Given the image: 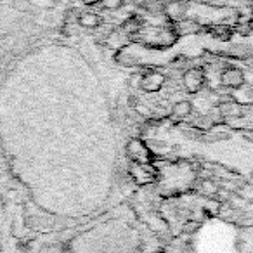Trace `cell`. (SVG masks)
Returning a JSON list of instances; mask_svg holds the SVG:
<instances>
[{"label": "cell", "instance_id": "11", "mask_svg": "<svg viewBox=\"0 0 253 253\" xmlns=\"http://www.w3.org/2000/svg\"><path fill=\"white\" fill-rule=\"evenodd\" d=\"M198 189H200V193L205 194V196H213V194H217L218 191H220L217 182H213V180H201Z\"/></svg>", "mask_w": 253, "mask_h": 253}, {"label": "cell", "instance_id": "2", "mask_svg": "<svg viewBox=\"0 0 253 253\" xmlns=\"http://www.w3.org/2000/svg\"><path fill=\"white\" fill-rule=\"evenodd\" d=\"M182 84L189 94H198L205 85V73L200 68H189L184 71L182 75Z\"/></svg>", "mask_w": 253, "mask_h": 253}, {"label": "cell", "instance_id": "5", "mask_svg": "<svg viewBox=\"0 0 253 253\" xmlns=\"http://www.w3.org/2000/svg\"><path fill=\"white\" fill-rule=\"evenodd\" d=\"M186 4L180 0H169L163 4V14L170 19L172 23H179L186 19Z\"/></svg>", "mask_w": 253, "mask_h": 253}, {"label": "cell", "instance_id": "7", "mask_svg": "<svg viewBox=\"0 0 253 253\" xmlns=\"http://www.w3.org/2000/svg\"><path fill=\"white\" fill-rule=\"evenodd\" d=\"M132 177L137 180L139 184H148L153 180L155 173L149 170L148 165H139V163H132V170H130Z\"/></svg>", "mask_w": 253, "mask_h": 253}, {"label": "cell", "instance_id": "13", "mask_svg": "<svg viewBox=\"0 0 253 253\" xmlns=\"http://www.w3.org/2000/svg\"><path fill=\"white\" fill-rule=\"evenodd\" d=\"M211 33H213L215 37H218V39H229V35H231V32H229V28H222V26H218V28H211Z\"/></svg>", "mask_w": 253, "mask_h": 253}, {"label": "cell", "instance_id": "4", "mask_svg": "<svg viewBox=\"0 0 253 253\" xmlns=\"http://www.w3.org/2000/svg\"><path fill=\"white\" fill-rule=\"evenodd\" d=\"M165 75L160 73V71H149V73L142 75L141 78V88L148 94H155L160 92L165 85Z\"/></svg>", "mask_w": 253, "mask_h": 253}, {"label": "cell", "instance_id": "10", "mask_svg": "<svg viewBox=\"0 0 253 253\" xmlns=\"http://www.w3.org/2000/svg\"><path fill=\"white\" fill-rule=\"evenodd\" d=\"M196 30H198V25L187 18L182 19V21H179V23H173V32L177 33V37L179 35H189V33H194Z\"/></svg>", "mask_w": 253, "mask_h": 253}, {"label": "cell", "instance_id": "9", "mask_svg": "<svg viewBox=\"0 0 253 253\" xmlns=\"http://www.w3.org/2000/svg\"><path fill=\"white\" fill-rule=\"evenodd\" d=\"M193 113V104L186 99L182 101H177L175 104L172 106V115L177 116V118H187V116Z\"/></svg>", "mask_w": 253, "mask_h": 253}, {"label": "cell", "instance_id": "14", "mask_svg": "<svg viewBox=\"0 0 253 253\" xmlns=\"http://www.w3.org/2000/svg\"><path fill=\"white\" fill-rule=\"evenodd\" d=\"M14 7L19 11H30V4L26 0H14Z\"/></svg>", "mask_w": 253, "mask_h": 253}, {"label": "cell", "instance_id": "12", "mask_svg": "<svg viewBox=\"0 0 253 253\" xmlns=\"http://www.w3.org/2000/svg\"><path fill=\"white\" fill-rule=\"evenodd\" d=\"M101 5L106 11H118L123 5V0H101Z\"/></svg>", "mask_w": 253, "mask_h": 253}, {"label": "cell", "instance_id": "6", "mask_svg": "<svg viewBox=\"0 0 253 253\" xmlns=\"http://www.w3.org/2000/svg\"><path fill=\"white\" fill-rule=\"evenodd\" d=\"M218 111L225 118H241V116H245L246 106L243 102H239L238 99L236 101H224L218 106Z\"/></svg>", "mask_w": 253, "mask_h": 253}, {"label": "cell", "instance_id": "1", "mask_svg": "<svg viewBox=\"0 0 253 253\" xmlns=\"http://www.w3.org/2000/svg\"><path fill=\"white\" fill-rule=\"evenodd\" d=\"M125 151L128 158L132 160V163H139V165H149L151 163V151L141 139H132V141L126 142Z\"/></svg>", "mask_w": 253, "mask_h": 253}, {"label": "cell", "instance_id": "3", "mask_svg": "<svg viewBox=\"0 0 253 253\" xmlns=\"http://www.w3.org/2000/svg\"><path fill=\"white\" fill-rule=\"evenodd\" d=\"M220 84L225 88H231V90H239V88L245 85V73L243 70L236 66H229L222 71L220 75Z\"/></svg>", "mask_w": 253, "mask_h": 253}, {"label": "cell", "instance_id": "8", "mask_svg": "<svg viewBox=\"0 0 253 253\" xmlns=\"http://www.w3.org/2000/svg\"><path fill=\"white\" fill-rule=\"evenodd\" d=\"M78 25H80L82 28L95 30L102 25V19H101V16L95 14V12H82V14L78 16Z\"/></svg>", "mask_w": 253, "mask_h": 253}, {"label": "cell", "instance_id": "15", "mask_svg": "<svg viewBox=\"0 0 253 253\" xmlns=\"http://www.w3.org/2000/svg\"><path fill=\"white\" fill-rule=\"evenodd\" d=\"M84 2H85L87 5H94V4H99L101 0H84Z\"/></svg>", "mask_w": 253, "mask_h": 253}]
</instances>
